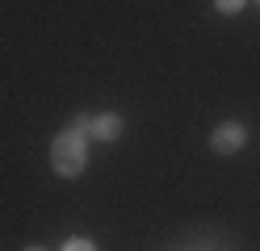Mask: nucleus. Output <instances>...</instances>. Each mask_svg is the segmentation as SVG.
<instances>
[{"label": "nucleus", "instance_id": "f257e3e1", "mask_svg": "<svg viewBox=\"0 0 260 251\" xmlns=\"http://www.w3.org/2000/svg\"><path fill=\"white\" fill-rule=\"evenodd\" d=\"M51 167L59 176H80L84 172V138H80L76 130L59 134V138L51 142Z\"/></svg>", "mask_w": 260, "mask_h": 251}, {"label": "nucleus", "instance_id": "f03ea898", "mask_svg": "<svg viewBox=\"0 0 260 251\" xmlns=\"http://www.w3.org/2000/svg\"><path fill=\"white\" fill-rule=\"evenodd\" d=\"M243 142H248V130H243L239 122H222L214 134H210V147H214L218 155H235V151H243Z\"/></svg>", "mask_w": 260, "mask_h": 251}, {"label": "nucleus", "instance_id": "7ed1b4c3", "mask_svg": "<svg viewBox=\"0 0 260 251\" xmlns=\"http://www.w3.org/2000/svg\"><path fill=\"white\" fill-rule=\"evenodd\" d=\"M92 134H96V138H118V134H122V117L118 113H101V117H92Z\"/></svg>", "mask_w": 260, "mask_h": 251}, {"label": "nucleus", "instance_id": "20e7f679", "mask_svg": "<svg viewBox=\"0 0 260 251\" xmlns=\"http://www.w3.org/2000/svg\"><path fill=\"white\" fill-rule=\"evenodd\" d=\"M214 9H218V13H239L243 0H214Z\"/></svg>", "mask_w": 260, "mask_h": 251}, {"label": "nucleus", "instance_id": "39448f33", "mask_svg": "<svg viewBox=\"0 0 260 251\" xmlns=\"http://www.w3.org/2000/svg\"><path fill=\"white\" fill-rule=\"evenodd\" d=\"M63 251H96L88 239H72V243H63Z\"/></svg>", "mask_w": 260, "mask_h": 251}, {"label": "nucleus", "instance_id": "423d86ee", "mask_svg": "<svg viewBox=\"0 0 260 251\" xmlns=\"http://www.w3.org/2000/svg\"><path fill=\"white\" fill-rule=\"evenodd\" d=\"M25 251H42V247H25Z\"/></svg>", "mask_w": 260, "mask_h": 251}, {"label": "nucleus", "instance_id": "0eeeda50", "mask_svg": "<svg viewBox=\"0 0 260 251\" xmlns=\"http://www.w3.org/2000/svg\"><path fill=\"white\" fill-rule=\"evenodd\" d=\"M256 5H260V0H256Z\"/></svg>", "mask_w": 260, "mask_h": 251}]
</instances>
